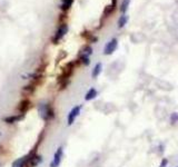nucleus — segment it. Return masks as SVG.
Segmentation results:
<instances>
[{
	"label": "nucleus",
	"instance_id": "nucleus-7",
	"mask_svg": "<svg viewBox=\"0 0 178 167\" xmlns=\"http://www.w3.org/2000/svg\"><path fill=\"white\" fill-rule=\"evenodd\" d=\"M62 157H64V147L59 146L56 149L55 154H53V161L50 163L49 167H59V165H60V163L62 161Z\"/></svg>",
	"mask_w": 178,
	"mask_h": 167
},
{
	"label": "nucleus",
	"instance_id": "nucleus-1",
	"mask_svg": "<svg viewBox=\"0 0 178 167\" xmlns=\"http://www.w3.org/2000/svg\"><path fill=\"white\" fill-rule=\"evenodd\" d=\"M76 62L75 60L69 62L65 65L61 69V73L59 74L57 77V84L59 85V89L64 90L65 88H67V86L70 82V77L73 76V71H75V67H76Z\"/></svg>",
	"mask_w": 178,
	"mask_h": 167
},
{
	"label": "nucleus",
	"instance_id": "nucleus-8",
	"mask_svg": "<svg viewBox=\"0 0 178 167\" xmlns=\"http://www.w3.org/2000/svg\"><path fill=\"white\" fill-rule=\"evenodd\" d=\"M38 85L39 84H37V82H29L27 85H25L22 88H21V94H22L25 97H28V98H29V96H31V95L36 91Z\"/></svg>",
	"mask_w": 178,
	"mask_h": 167
},
{
	"label": "nucleus",
	"instance_id": "nucleus-12",
	"mask_svg": "<svg viewBox=\"0 0 178 167\" xmlns=\"http://www.w3.org/2000/svg\"><path fill=\"white\" fill-rule=\"evenodd\" d=\"M97 95H98V93H97V90L95 89V88H90L89 90L86 93L85 95V100L86 101H90V100L95 99L97 97Z\"/></svg>",
	"mask_w": 178,
	"mask_h": 167
},
{
	"label": "nucleus",
	"instance_id": "nucleus-13",
	"mask_svg": "<svg viewBox=\"0 0 178 167\" xmlns=\"http://www.w3.org/2000/svg\"><path fill=\"white\" fill-rule=\"evenodd\" d=\"M73 0H61V5H60V9L62 11L66 12L70 9V7L73 6Z\"/></svg>",
	"mask_w": 178,
	"mask_h": 167
},
{
	"label": "nucleus",
	"instance_id": "nucleus-2",
	"mask_svg": "<svg viewBox=\"0 0 178 167\" xmlns=\"http://www.w3.org/2000/svg\"><path fill=\"white\" fill-rule=\"evenodd\" d=\"M37 110L39 113V116L45 123H50L51 120L55 118V109H53V105L48 101H41L39 103Z\"/></svg>",
	"mask_w": 178,
	"mask_h": 167
},
{
	"label": "nucleus",
	"instance_id": "nucleus-22",
	"mask_svg": "<svg viewBox=\"0 0 178 167\" xmlns=\"http://www.w3.org/2000/svg\"><path fill=\"white\" fill-rule=\"evenodd\" d=\"M167 163H168L167 158H164L163 161H161V164H160V166H159V167H165V166H167Z\"/></svg>",
	"mask_w": 178,
	"mask_h": 167
},
{
	"label": "nucleus",
	"instance_id": "nucleus-6",
	"mask_svg": "<svg viewBox=\"0 0 178 167\" xmlns=\"http://www.w3.org/2000/svg\"><path fill=\"white\" fill-rule=\"evenodd\" d=\"M81 108H82L81 105H77V106H75V107L71 108V110L69 111V114H68V116H67V125L68 126H71V125L75 123V120H76L77 117L80 115Z\"/></svg>",
	"mask_w": 178,
	"mask_h": 167
},
{
	"label": "nucleus",
	"instance_id": "nucleus-5",
	"mask_svg": "<svg viewBox=\"0 0 178 167\" xmlns=\"http://www.w3.org/2000/svg\"><path fill=\"white\" fill-rule=\"evenodd\" d=\"M67 32H68V25L64 22V24H61L58 27V29L56 30L55 35H53V37L51 38V42H53V45L59 44V41L64 38L65 35H66Z\"/></svg>",
	"mask_w": 178,
	"mask_h": 167
},
{
	"label": "nucleus",
	"instance_id": "nucleus-21",
	"mask_svg": "<svg viewBox=\"0 0 178 167\" xmlns=\"http://www.w3.org/2000/svg\"><path fill=\"white\" fill-rule=\"evenodd\" d=\"M177 121H178V113H172V116H170V123H172V125H174Z\"/></svg>",
	"mask_w": 178,
	"mask_h": 167
},
{
	"label": "nucleus",
	"instance_id": "nucleus-14",
	"mask_svg": "<svg viewBox=\"0 0 178 167\" xmlns=\"http://www.w3.org/2000/svg\"><path fill=\"white\" fill-rule=\"evenodd\" d=\"M101 69H102L101 62H98V64H96V66L93 67V71H91V77H93V78H97V77L100 75V73H101Z\"/></svg>",
	"mask_w": 178,
	"mask_h": 167
},
{
	"label": "nucleus",
	"instance_id": "nucleus-3",
	"mask_svg": "<svg viewBox=\"0 0 178 167\" xmlns=\"http://www.w3.org/2000/svg\"><path fill=\"white\" fill-rule=\"evenodd\" d=\"M31 100L28 98V97H25L23 99H21L17 105V114H20V115H23V116H26V114L28 113V110H30L31 108Z\"/></svg>",
	"mask_w": 178,
	"mask_h": 167
},
{
	"label": "nucleus",
	"instance_id": "nucleus-16",
	"mask_svg": "<svg viewBox=\"0 0 178 167\" xmlns=\"http://www.w3.org/2000/svg\"><path fill=\"white\" fill-rule=\"evenodd\" d=\"M127 21H128V16L127 15H121L118 19V28H123L125 27V25L127 24Z\"/></svg>",
	"mask_w": 178,
	"mask_h": 167
},
{
	"label": "nucleus",
	"instance_id": "nucleus-10",
	"mask_svg": "<svg viewBox=\"0 0 178 167\" xmlns=\"http://www.w3.org/2000/svg\"><path fill=\"white\" fill-rule=\"evenodd\" d=\"M25 118L23 115H20V114H16V115H9L7 117L3 118V123H6L7 125H14V124L18 123V121H20Z\"/></svg>",
	"mask_w": 178,
	"mask_h": 167
},
{
	"label": "nucleus",
	"instance_id": "nucleus-11",
	"mask_svg": "<svg viewBox=\"0 0 178 167\" xmlns=\"http://www.w3.org/2000/svg\"><path fill=\"white\" fill-rule=\"evenodd\" d=\"M27 161H28V155L21 156L12 161L11 167H27Z\"/></svg>",
	"mask_w": 178,
	"mask_h": 167
},
{
	"label": "nucleus",
	"instance_id": "nucleus-20",
	"mask_svg": "<svg viewBox=\"0 0 178 167\" xmlns=\"http://www.w3.org/2000/svg\"><path fill=\"white\" fill-rule=\"evenodd\" d=\"M129 2H130V0H123L121 7H120V11L123 12V15L127 11V9H128V6H129Z\"/></svg>",
	"mask_w": 178,
	"mask_h": 167
},
{
	"label": "nucleus",
	"instance_id": "nucleus-19",
	"mask_svg": "<svg viewBox=\"0 0 178 167\" xmlns=\"http://www.w3.org/2000/svg\"><path fill=\"white\" fill-rule=\"evenodd\" d=\"M80 54H82V55H86V56H90V55H93V48L90 47V46H85V47L82 48L81 49V53Z\"/></svg>",
	"mask_w": 178,
	"mask_h": 167
},
{
	"label": "nucleus",
	"instance_id": "nucleus-17",
	"mask_svg": "<svg viewBox=\"0 0 178 167\" xmlns=\"http://www.w3.org/2000/svg\"><path fill=\"white\" fill-rule=\"evenodd\" d=\"M79 62H81V64H84L85 66H88V65L90 64V60H89V56H86V55H82V54H80L79 55Z\"/></svg>",
	"mask_w": 178,
	"mask_h": 167
},
{
	"label": "nucleus",
	"instance_id": "nucleus-15",
	"mask_svg": "<svg viewBox=\"0 0 178 167\" xmlns=\"http://www.w3.org/2000/svg\"><path fill=\"white\" fill-rule=\"evenodd\" d=\"M81 37H84L85 39H87L89 42H96V41L98 40V39H97V37H95L93 34H90V32H88V31H84V32H82Z\"/></svg>",
	"mask_w": 178,
	"mask_h": 167
},
{
	"label": "nucleus",
	"instance_id": "nucleus-18",
	"mask_svg": "<svg viewBox=\"0 0 178 167\" xmlns=\"http://www.w3.org/2000/svg\"><path fill=\"white\" fill-rule=\"evenodd\" d=\"M115 9H116V8H115L113 5H110V6H107L105 8V10H104V16H105V17H107V16L111 15V14L115 11Z\"/></svg>",
	"mask_w": 178,
	"mask_h": 167
},
{
	"label": "nucleus",
	"instance_id": "nucleus-4",
	"mask_svg": "<svg viewBox=\"0 0 178 167\" xmlns=\"http://www.w3.org/2000/svg\"><path fill=\"white\" fill-rule=\"evenodd\" d=\"M28 155V161H27V167H36L40 165L42 163V156L40 154H37L35 152V149L32 150V152L28 153L27 154Z\"/></svg>",
	"mask_w": 178,
	"mask_h": 167
},
{
	"label": "nucleus",
	"instance_id": "nucleus-9",
	"mask_svg": "<svg viewBox=\"0 0 178 167\" xmlns=\"http://www.w3.org/2000/svg\"><path fill=\"white\" fill-rule=\"evenodd\" d=\"M117 47H118V40H117L116 38H113L111 40H109L108 42H107V45L105 46V48H104V54L107 56L111 55V54L117 49Z\"/></svg>",
	"mask_w": 178,
	"mask_h": 167
}]
</instances>
